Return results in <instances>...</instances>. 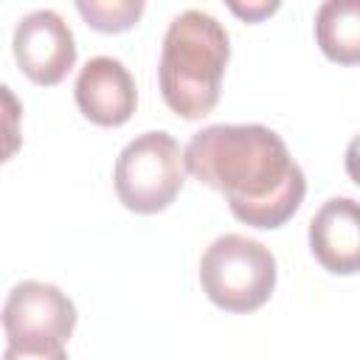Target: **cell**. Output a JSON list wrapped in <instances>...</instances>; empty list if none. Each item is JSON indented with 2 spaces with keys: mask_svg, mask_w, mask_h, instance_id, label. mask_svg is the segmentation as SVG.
<instances>
[{
  "mask_svg": "<svg viewBox=\"0 0 360 360\" xmlns=\"http://www.w3.org/2000/svg\"><path fill=\"white\" fill-rule=\"evenodd\" d=\"M186 172L225 194L231 214L259 231L281 228L304 202L307 177L284 138L264 124H211L183 149Z\"/></svg>",
  "mask_w": 360,
  "mask_h": 360,
  "instance_id": "obj_1",
  "label": "cell"
},
{
  "mask_svg": "<svg viewBox=\"0 0 360 360\" xmlns=\"http://www.w3.org/2000/svg\"><path fill=\"white\" fill-rule=\"evenodd\" d=\"M228 59L231 37L217 17L202 8H186L172 17L158 62L166 107L186 121L205 118L219 101Z\"/></svg>",
  "mask_w": 360,
  "mask_h": 360,
  "instance_id": "obj_2",
  "label": "cell"
},
{
  "mask_svg": "<svg viewBox=\"0 0 360 360\" xmlns=\"http://www.w3.org/2000/svg\"><path fill=\"white\" fill-rule=\"evenodd\" d=\"M276 278L273 250L245 233H222L200 256L202 292L225 312H256L270 301Z\"/></svg>",
  "mask_w": 360,
  "mask_h": 360,
  "instance_id": "obj_3",
  "label": "cell"
},
{
  "mask_svg": "<svg viewBox=\"0 0 360 360\" xmlns=\"http://www.w3.org/2000/svg\"><path fill=\"white\" fill-rule=\"evenodd\" d=\"M112 183L124 208L135 214H158L169 208L186 183L180 143L163 129L132 138L115 158Z\"/></svg>",
  "mask_w": 360,
  "mask_h": 360,
  "instance_id": "obj_4",
  "label": "cell"
},
{
  "mask_svg": "<svg viewBox=\"0 0 360 360\" xmlns=\"http://www.w3.org/2000/svg\"><path fill=\"white\" fill-rule=\"evenodd\" d=\"M76 329V307L56 284L25 278L3 304V332L11 346L68 343Z\"/></svg>",
  "mask_w": 360,
  "mask_h": 360,
  "instance_id": "obj_5",
  "label": "cell"
},
{
  "mask_svg": "<svg viewBox=\"0 0 360 360\" xmlns=\"http://www.w3.org/2000/svg\"><path fill=\"white\" fill-rule=\"evenodd\" d=\"M11 51L20 70L42 87L59 84L76 65V37L53 8H37L17 20Z\"/></svg>",
  "mask_w": 360,
  "mask_h": 360,
  "instance_id": "obj_6",
  "label": "cell"
},
{
  "mask_svg": "<svg viewBox=\"0 0 360 360\" xmlns=\"http://www.w3.org/2000/svg\"><path fill=\"white\" fill-rule=\"evenodd\" d=\"M79 112L96 127H121L138 107V87L127 65L115 56H93L73 84Z\"/></svg>",
  "mask_w": 360,
  "mask_h": 360,
  "instance_id": "obj_7",
  "label": "cell"
},
{
  "mask_svg": "<svg viewBox=\"0 0 360 360\" xmlns=\"http://www.w3.org/2000/svg\"><path fill=\"white\" fill-rule=\"evenodd\" d=\"M309 250L335 276L360 273V202L352 197L326 200L309 219Z\"/></svg>",
  "mask_w": 360,
  "mask_h": 360,
  "instance_id": "obj_8",
  "label": "cell"
},
{
  "mask_svg": "<svg viewBox=\"0 0 360 360\" xmlns=\"http://www.w3.org/2000/svg\"><path fill=\"white\" fill-rule=\"evenodd\" d=\"M315 42L329 62L360 65V0H326L315 11Z\"/></svg>",
  "mask_w": 360,
  "mask_h": 360,
  "instance_id": "obj_9",
  "label": "cell"
},
{
  "mask_svg": "<svg viewBox=\"0 0 360 360\" xmlns=\"http://www.w3.org/2000/svg\"><path fill=\"white\" fill-rule=\"evenodd\" d=\"M143 8V0H76V11L84 22L101 34H121L132 28Z\"/></svg>",
  "mask_w": 360,
  "mask_h": 360,
  "instance_id": "obj_10",
  "label": "cell"
},
{
  "mask_svg": "<svg viewBox=\"0 0 360 360\" xmlns=\"http://www.w3.org/2000/svg\"><path fill=\"white\" fill-rule=\"evenodd\" d=\"M3 360H68V352H65V343H53V346H11V343H6Z\"/></svg>",
  "mask_w": 360,
  "mask_h": 360,
  "instance_id": "obj_11",
  "label": "cell"
},
{
  "mask_svg": "<svg viewBox=\"0 0 360 360\" xmlns=\"http://www.w3.org/2000/svg\"><path fill=\"white\" fill-rule=\"evenodd\" d=\"M276 8H278V3H248V6L231 3V11L239 14V17H245V20H250V22H256V20L267 17V14H273Z\"/></svg>",
  "mask_w": 360,
  "mask_h": 360,
  "instance_id": "obj_12",
  "label": "cell"
},
{
  "mask_svg": "<svg viewBox=\"0 0 360 360\" xmlns=\"http://www.w3.org/2000/svg\"><path fill=\"white\" fill-rule=\"evenodd\" d=\"M343 163H346V174L360 186V135H354V138L349 141Z\"/></svg>",
  "mask_w": 360,
  "mask_h": 360,
  "instance_id": "obj_13",
  "label": "cell"
}]
</instances>
